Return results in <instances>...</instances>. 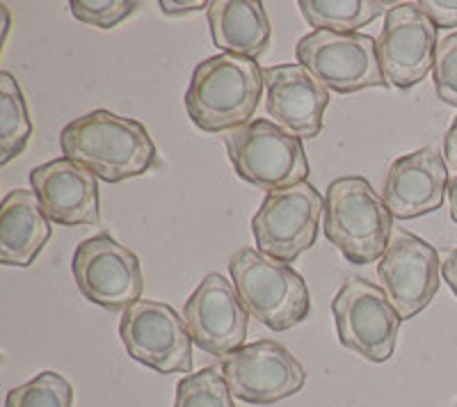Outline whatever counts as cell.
Listing matches in <instances>:
<instances>
[{
  "mask_svg": "<svg viewBox=\"0 0 457 407\" xmlns=\"http://www.w3.org/2000/svg\"><path fill=\"white\" fill-rule=\"evenodd\" d=\"M64 158L79 162L105 183L146 174L158 165L156 145L142 121L110 110H92L60 133Z\"/></svg>",
  "mask_w": 457,
  "mask_h": 407,
  "instance_id": "6da1fadb",
  "label": "cell"
},
{
  "mask_svg": "<svg viewBox=\"0 0 457 407\" xmlns=\"http://www.w3.org/2000/svg\"><path fill=\"white\" fill-rule=\"evenodd\" d=\"M263 87V69L256 60L220 53L195 67L183 104L204 133H228L250 124Z\"/></svg>",
  "mask_w": 457,
  "mask_h": 407,
  "instance_id": "7a4b0ae2",
  "label": "cell"
},
{
  "mask_svg": "<svg viewBox=\"0 0 457 407\" xmlns=\"http://www.w3.org/2000/svg\"><path fill=\"white\" fill-rule=\"evenodd\" d=\"M325 236L350 263L369 266L389 247L394 215L364 177H341L325 195Z\"/></svg>",
  "mask_w": 457,
  "mask_h": 407,
  "instance_id": "3957f363",
  "label": "cell"
},
{
  "mask_svg": "<svg viewBox=\"0 0 457 407\" xmlns=\"http://www.w3.org/2000/svg\"><path fill=\"white\" fill-rule=\"evenodd\" d=\"M228 275L247 313L272 332H286L309 319L312 293L288 263L254 247H240L228 259Z\"/></svg>",
  "mask_w": 457,
  "mask_h": 407,
  "instance_id": "277c9868",
  "label": "cell"
},
{
  "mask_svg": "<svg viewBox=\"0 0 457 407\" xmlns=\"http://www.w3.org/2000/svg\"><path fill=\"white\" fill-rule=\"evenodd\" d=\"M224 146L236 174L265 193L291 188L309 177L300 137L268 120H254L224 133Z\"/></svg>",
  "mask_w": 457,
  "mask_h": 407,
  "instance_id": "5b68a950",
  "label": "cell"
},
{
  "mask_svg": "<svg viewBox=\"0 0 457 407\" xmlns=\"http://www.w3.org/2000/svg\"><path fill=\"white\" fill-rule=\"evenodd\" d=\"M297 62L338 95L389 87L379 69L378 39L361 32L312 30L295 46Z\"/></svg>",
  "mask_w": 457,
  "mask_h": 407,
  "instance_id": "8992f818",
  "label": "cell"
},
{
  "mask_svg": "<svg viewBox=\"0 0 457 407\" xmlns=\"http://www.w3.org/2000/svg\"><path fill=\"white\" fill-rule=\"evenodd\" d=\"M332 313L343 348L375 364L391 360L403 319L385 288L364 277H348L334 295Z\"/></svg>",
  "mask_w": 457,
  "mask_h": 407,
  "instance_id": "52a82bcc",
  "label": "cell"
},
{
  "mask_svg": "<svg viewBox=\"0 0 457 407\" xmlns=\"http://www.w3.org/2000/svg\"><path fill=\"white\" fill-rule=\"evenodd\" d=\"M322 213L325 199L307 181L268 193L252 218L256 250L277 262L293 263L316 245Z\"/></svg>",
  "mask_w": 457,
  "mask_h": 407,
  "instance_id": "ba28073f",
  "label": "cell"
},
{
  "mask_svg": "<svg viewBox=\"0 0 457 407\" xmlns=\"http://www.w3.org/2000/svg\"><path fill=\"white\" fill-rule=\"evenodd\" d=\"M120 339L129 357L156 373L193 371V336L174 307L161 300H137L120 320Z\"/></svg>",
  "mask_w": 457,
  "mask_h": 407,
  "instance_id": "9c48e42d",
  "label": "cell"
},
{
  "mask_svg": "<svg viewBox=\"0 0 457 407\" xmlns=\"http://www.w3.org/2000/svg\"><path fill=\"white\" fill-rule=\"evenodd\" d=\"M71 272L85 300L110 311H126L142 300L145 277L140 259L110 234L85 238L73 252Z\"/></svg>",
  "mask_w": 457,
  "mask_h": 407,
  "instance_id": "30bf717a",
  "label": "cell"
},
{
  "mask_svg": "<svg viewBox=\"0 0 457 407\" xmlns=\"http://www.w3.org/2000/svg\"><path fill=\"white\" fill-rule=\"evenodd\" d=\"M220 369L231 394L250 405H272L295 396L307 382V371L297 357L270 339L234 350Z\"/></svg>",
  "mask_w": 457,
  "mask_h": 407,
  "instance_id": "8fae6325",
  "label": "cell"
},
{
  "mask_svg": "<svg viewBox=\"0 0 457 407\" xmlns=\"http://www.w3.org/2000/svg\"><path fill=\"white\" fill-rule=\"evenodd\" d=\"M378 277L403 320H411L435 300L442 284V259L435 245L407 229H394Z\"/></svg>",
  "mask_w": 457,
  "mask_h": 407,
  "instance_id": "7c38bea8",
  "label": "cell"
},
{
  "mask_svg": "<svg viewBox=\"0 0 457 407\" xmlns=\"http://www.w3.org/2000/svg\"><path fill=\"white\" fill-rule=\"evenodd\" d=\"M436 44V26L416 3L391 5L378 37L379 69L386 83L398 89L421 83L435 64Z\"/></svg>",
  "mask_w": 457,
  "mask_h": 407,
  "instance_id": "4fadbf2b",
  "label": "cell"
},
{
  "mask_svg": "<svg viewBox=\"0 0 457 407\" xmlns=\"http://www.w3.org/2000/svg\"><path fill=\"white\" fill-rule=\"evenodd\" d=\"M183 320L195 344L215 357L243 348L250 313L240 303L234 282L211 272L199 282L183 307Z\"/></svg>",
  "mask_w": 457,
  "mask_h": 407,
  "instance_id": "5bb4252c",
  "label": "cell"
},
{
  "mask_svg": "<svg viewBox=\"0 0 457 407\" xmlns=\"http://www.w3.org/2000/svg\"><path fill=\"white\" fill-rule=\"evenodd\" d=\"M265 110L295 137L313 140L322 131L329 89L300 62L263 69Z\"/></svg>",
  "mask_w": 457,
  "mask_h": 407,
  "instance_id": "9a60e30c",
  "label": "cell"
},
{
  "mask_svg": "<svg viewBox=\"0 0 457 407\" xmlns=\"http://www.w3.org/2000/svg\"><path fill=\"white\" fill-rule=\"evenodd\" d=\"M32 193L53 225H99V181L69 158H55L30 172Z\"/></svg>",
  "mask_w": 457,
  "mask_h": 407,
  "instance_id": "2e32d148",
  "label": "cell"
},
{
  "mask_svg": "<svg viewBox=\"0 0 457 407\" xmlns=\"http://www.w3.org/2000/svg\"><path fill=\"white\" fill-rule=\"evenodd\" d=\"M448 165L435 146H423L394 161L385 179V197L391 215L414 220L442 209L448 195Z\"/></svg>",
  "mask_w": 457,
  "mask_h": 407,
  "instance_id": "e0dca14e",
  "label": "cell"
},
{
  "mask_svg": "<svg viewBox=\"0 0 457 407\" xmlns=\"http://www.w3.org/2000/svg\"><path fill=\"white\" fill-rule=\"evenodd\" d=\"M53 234L51 220L44 215L32 190L16 188L0 206V263L28 268L42 254Z\"/></svg>",
  "mask_w": 457,
  "mask_h": 407,
  "instance_id": "ac0fdd59",
  "label": "cell"
},
{
  "mask_svg": "<svg viewBox=\"0 0 457 407\" xmlns=\"http://www.w3.org/2000/svg\"><path fill=\"white\" fill-rule=\"evenodd\" d=\"M208 28L222 53L259 60L270 46V19L259 0H211Z\"/></svg>",
  "mask_w": 457,
  "mask_h": 407,
  "instance_id": "d6986e66",
  "label": "cell"
},
{
  "mask_svg": "<svg viewBox=\"0 0 457 407\" xmlns=\"http://www.w3.org/2000/svg\"><path fill=\"white\" fill-rule=\"evenodd\" d=\"M297 7L309 26L329 32H357L389 12L382 0H300Z\"/></svg>",
  "mask_w": 457,
  "mask_h": 407,
  "instance_id": "ffe728a7",
  "label": "cell"
},
{
  "mask_svg": "<svg viewBox=\"0 0 457 407\" xmlns=\"http://www.w3.org/2000/svg\"><path fill=\"white\" fill-rule=\"evenodd\" d=\"M32 136L26 96L10 71L0 73V165L21 156Z\"/></svg>",
  "mask_w": 457,
  "mask_h": 407,
  "instance_id": "44dd1931",
  "label": "cell"
},
{
  "mask_svg": "<svg viewBox=\"0 0 457 407\" xmlns=\"http://www.w3.org/2000/svg\"><path fill=\"white\" fill-rule=\"evenodd\" d=\"M174 407H236V401L222 369L204 366L179 380Z\"/></svg>",
  "mask_w": 457,
  "mask_h": 407,
  "instance_id": "7402d4cb",
  "label": "cell"
},
{
  "mask_svg": "<svg viewBox=\"0 0 457 407\" xmlns=\"http://www.w3.org/2000/svg\"><path fill=\"white\" fill-rule=\"evenodd\" d=\"M5 407H73V386L60 373L42 371L10 389Z\"/></svg>",
  "mask_w": 457,
  "mask_h": 407,
  "instance_id": "603a6c76",
  "label": "cell"
},
{
  "mask_svg": "<svg viewBox=\"0 0 457 407\" xmlns=\"http://www.w3.org/2000/svg\"><path fill=\"white\" fill-rule=\"evenodd\" d=\"M69 7H71L73 19H79L85 26L112 30L130 14H136L140 3L136 0H73Z\"/></svg>",
  "mask_w": 457,
  "mask_h": 407,
  "instance_id": "cb8c5ba5",
  "label": "cell"
},
{
  "mask_svg": "<svg viewBox=\"0 0 457 407\" xmlns=\"http://www.w3.org/2000/svg\"><path fill=\"white\" fill-rule=\"evenodd\" d=\"M432 76H435L436 96L444 104L457 108V32L444 37L436 44Z\"/></svg>",
  "mask_w": 457,
  "mask_h": 407,
  "instance_id": "d4e9b609",
  "label": "cell"
},
{
  "mask_svg": "<svg viewBox=\"0 0 457 407\" xmlns=\"http://www.w3.org/2000/svg\"><path fill=\"white\" fill-rule=\"evenodd\" d=\"M419 10L435 23L436 28H455L457 26V0L444 3V0H421L416 3Z\"/></svg>",
  "mask_w": 457,
  "mask_h": 407,
  "instance_id": "484cf974",
  "label": "cell"
},
{
  "mask_svg": "<svg viewBox=\"0 0 457 407\" xmlns=\"http://www.w3.org/2000/svg\"><path fill=\"white\" fill-rule=\"evenodd\" d=\"M161 5V12L167 16H186V14H193V12H208L211 3L206 0H190V3H171V0H161L158 3Z\"/></svg>",
  "mask_w": 457,
  "mask_h": 407,
  "instance_id": "4316f807",
  "label": "cell"
},
{
  "mask_svg": "<svg viewBox=\"0 0 457 407\" xmlns=\"http://www.w3.org/2000/svg\"><path fill=\"white\" fill-rule=\"evenodd\" d=\"M442 279L448 284V288H451L453 295L457 298V247L455 250H448V254L444 256Z\"/></svg>",
  "mask_w": 457,
  "mask_h": 407,
  "instance_id": "83f0119b",
  "label": "cell"
},
{
  "mask_svg": "<svg viewBox=\"0 0 457 407\" xmlns=\"http://www.w3.org/2000/svg\"><path fill=\"white\" fill-rule=\"evenodd\" d=\"M444 158L446 165L457 172V117L453 120L451 129H448L446 137H444Z\"/></svg>",
  "mask_w": 457,
  "mask_h": 407,
  "instance_id": "f1b7e54d",
  "label": "cell"
},
{
  "mask_svg": "<svg viewBox=\"0 0 457 407\" xmlns=\"http://www.w3.org/2000/svg\"><path fill=\"white\" fill-rule=\"evenodd\" d=\"M448 204H451V220L457 225V177L448 183Z\"/></svg>",
  "mask_w": 457,
  "mask_h": 407,
  "instance_id": "f546056e",
  "label": "cell"
},
{
  "mask_svg": "<svg viewBox=\"0 0 457 407\" xmlns=\"http://www.w3.org/2000/svg\"><path fill=\"white\" fill-rule=\"evenodd\" d=\"M0 14L5 16V23H3V39H0V48H3V42H5L7 30H10V12H7L5 5H0Z\"/></svg>",
  "mask_w": 457,
  "mask_h": 407,
  "instance_id": "4dcf8cb0",
  "label": "cell"
}]
</instances>
